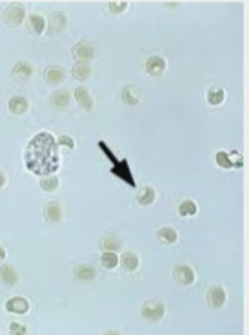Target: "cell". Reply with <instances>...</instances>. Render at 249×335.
Listing matches in <instances>:
<instances>
[{
  "mask_svg": "<svg viewBox=\"0 0 249 335\" xmlns=\"http://www.w3.org/2000/svg\"><path fill=\"white\" fill-rule=\"evenodd\" d=\"M91 76V65L87 61H78L73 68V77L78 81H84Z\"/></svg>",
  "mask_w": 249,
  "mask_h": 335,
  "instance_id": "19",
  "label": "cell"
},
{
  "mask_svg": "<svg viewBox=\"0 0 249 335\" xmlns=\"http://www.w3.org/2000/svg\"><path fill=\"white\" fill-rule=\"evenodd\" d=\"M119 261H120L121 267L124 268L125 271H128V272L136 271L140 265L139 257H137L136 255L132 252H124L123 255H121Z\"/></svg>",
  "mask_w": 249,
  "mask_h": 335,
  "instance_id": "21",
  "label": "cell"
},
{
  "mask_svg": "<svg viewBox=\"0 0 249 335\" xmlns=\"http://www.w3.org/2000/svg\"><path fill=\"white\" fill-rule=\"evenodd\" d=\"M141 316L144 320L151 322H159L165 316V305L161 301H148L141 308Z\"/></svg>",
  "mask_w": 249,
  "mask_h": 335,
  "instance_id": "3",
  "label": "cell"
},
{
  "mask_svg": "<svg viewBox=\"0 0 249 335\" xmlns=\"http://www.w3.org/2000/svg\"><path fill=\"white\" fill-rule=\"evenodd\" d=\"M74 97H76L78 105L86 111H91L94 107V99L91 97L90 91L87 90L84 86H78L74 91Z\"/></svg>",
  "mask_w": 249,
  "mask_h": 335,
  "instance_id": "11",
  "label": "cell"
},
{
  "mask_svg": "<svg viewBox=\"0 0 249 335\" xmlns=\"http://www.w3.org/2000/svg\"><path fill=\"white\" fill-rule=\"evenodd\" d=\"M73 54L78 61H88L92 60L95 57V46L90 41H82L77 42L76 45L73 46Z\"/></svg>",
  "mask_w": 249,
  "mask_h": 335,
  "instance_id": "5",
  "label": "cell"
},
{
  "mask_svg": "<svg viewBox=\"0 0 249 335\" xmlns=\"http://www.w3.org/2000/svg\"><path fill=\"white\" fill-rule=\"evenodd\" d=\"M98 147L102 149V152L106 155V157L112 162V168H111V173L113 176H116L117 178H120L121 181H124L125 184H128L131 188H136V182H135V177H133L132 170L129 168V164L127 161V158H123V160H119V158L115 156L111 148L107 145L104 141H99Z\"/></svg>",
  "mask_w": 249,
  "mask_h": 335,
  "instance_id": "2",
  "label": "cell"
},
{
  "mask_svg": "<svg viewBox=\"0 0 249 335\" xmlns=\"http://www.w3.org/2000/svg\"><path fill=\"white\" fill-rule=\"evenodd\" d=\"M4 21L11 26L20 25L25 19V9L20 3L9 4L3 13Z\"/></svg>",
  "mask_w": 249,
  "mask_h": 335,
  "instance_id": "4",
  "label": "cell"
},
{
  "mask_svg": "<svg viewBox=\"0 0 249 335\" xmlns=\"http://www.w3.org/2000/svg\"><path fill=\"white\" fill-rule=\"evenodd\" d=\"M57 145H62V147H66L69 148V149H73V148L76 147V141H74L73 137H70L69 135H62L60 136Z\"/></svg>",
  "mask_w": 249,
  "mask_h": 335,
  "instance_id": "32",
  "label": "cell"
},
{
  "mask_svg": "<svg viewBox=\"0 0 249 335\" xmlns=\"http://www.w3.org/2000/svg\"><path fill=\"white\" fill-rule=\"evenodd\" d=\"M9 334H12V335H24V334H27V329H25V326H23L21 324H17V322H12L11 326H9Z\"/></svg>",
  "mask_w": 249,
  "mask_h": 335,
  "instance_id": "33",
  "label": "cell"
},
{
  "mask_svg": "<svg viewBox=\"0 0 249 335\" xmlns=\"http://www.w3.org/2000/svg\"><path fill=\"white\" fill-rule=\"evenodd\" d=\"M173 276L181 285H191L195 281V272L189 265H177L174 268Z\"/></svg>",
  "mask_w": 249,
  "mask_h": 335,
  "instance_id": "6",
  "label": "cell"
},
{
  "mask_svg": "<svg viewBox=\"0 0 249 335\" xmlns=\"http://www.w3.org/2000/svg\"><path fill=\"white\" fill-rule=\"evenodd\" d=\"M32 74H33V68L25 61L17 62L12 69V77L17 81H27Z\"/></svg>",
  "mask_w": 249,
  "mask_h": 335,
  "instance_id": "16",
  "label": "cell"
},
{
  "mask_svg": "<svg viewBox=\"0 0 249 335\" xmlns=\"http://www.w3.org/2000/svg\"><path fill=\"white\" fill-rule=\"evenodd\" d=\"M40 186L42 190H45L48 193L56 192L58 186H60V180L56 176H49V177H42L40 180Z\"/></svg>",
  "mask_w": 249,
  "mask_h": 335,
  "instance_id": "27",
  "label": "cell"
},
{
  "mask_svg": "<svg viewBox=\"0 0 249 335\" xmlns=\"http://www.w3.org/2000/svg\"><path fill=\"white\" fill-rule=\"evenodd\" d=\"M66 77V73H65V69L58 66V65H49L46 66V69L44 70V78L48 83L50 85H57V83H61Z\"/></svg>",
  "mask_w": 249,
  "mask_h": 335,
  "instance_id": "8",
  "label": "cell"
},
{
  "mask_svg": "<svg viewBox=\"0 0 249 335\" xmlns=\"http://www.w3.org/2000/svg\"><path fill=\"white\" fill-rule=\"evenodd\" d=\"M46 28V20L41 15L32 13L28 16V29L36 34H41Z\"/></svg>",
  "mask_w": 249,
  "mask_h": 335,
  "instance_id": "18",
  "label": "cell"
},
{
  "mask_svg": "<svg viewBox=\"0 0 249 335\" xmlns=\"http://www.w3.org/2000/svg\"><path fill=\"white\" fill-rule=\"evenodd\" d=\"M7 256V252H5V248H4L3 245H0V260L5 259Z\"/></svg>",
  "mask_w": 249,
  "mask_h": 335,
  "instance_id": "34",
  "label": "cell"
},
{
  "mask_svg": "<svg viewBox=\"0 0 249 335\" xmlns=\"http://www.w3.org/2000/svg\"><path fill=\"white\" fill-rule=\"evenodd\" d=\"M25 165L28 170L38 176L53 174L60 166L58 149L49 132H40L30 140L25 149Z\"/></svg>",
  "mask_w": 249,
  "mask_h": 335,
  "instance_id": "1",
  "label": "cell"
},
{
  "mask_svg": "<svg viewBox=\"0 0 249 335\" xmlns=\"http://www.w3.org/2000/svg\"><path fill=\"white\" fill-rule=\"evenodd\" d=\"M102 265L107 269H113L119 265V256L115 252H110V251H104V253L100 257Z\"/></svg>",
  "mask_w": 249,
  "mask_h": 335,
  "instance_id": "28",
  "label": "cell"
},
{
  "mask_svg": "<svg viewBox=\"0 0 249 335\" xmlns=\"http://www.w3.org/2000/svg\"><path fill=\"white\" fill-rule=\"evenodd\" d=\"M178 211L182 217H194L198 213V206L194 201L191 200H185L179 205L178 207Z\"/></svg>",
  "mask_w": 249,
  "mask_h": 335,
  "instance_id": "26",
  "label": "cell"
},
{
  "mask_svg": "<svg viewBox=\"0 0 249 335\" xmlns=\"http://www.w3.org/2000/svg\"><path fill=\"white\" fill-rule=\"evenodd\" d=\"M4 184H5V176H4V173L0 170V188H3Z\"/></svg>",
  "mask_w": 249,
  "mask_h": 335,
  "instance_id": "35",
  "label": "cell"
},
{
  "mask_svg": "<svg viewBox=\"0 0 249 335\" xmlns=\"http://www.w3.org/2000/svg\"><path fill=\"white\" fill-rule=\"evenodd\" d=\"M28 107H29V103H28V99L25 97H21V95H15L9 99L8 102V109L12 113L15 115H21V113L27 112Z\"/></svg>",
  "mask_w": 249,
  "mask_h": 335,
  "instance_id": "15",
  "label": "cell"
},
{
  "mask_svg": "<svg viewBox=\"0 0 249 335\" xmlns=\"http://www.w3.org/2000/svg\"><path fill=\"white\" fill-rule=\"evenodd\" d=\"M76 277L80 281H92L96 277V271H95V268L92 265H87V264H82V265H78L76 268Z\"/></svg>",
  "mask_w": 249,
  "mask_h": 335,
  "instance_id": "17",
  "label": "cell"
},
{
  "mask_svg": "<svg viewBox=\"0 0 249 335\" xmlns=\"http://www.w3.org/2000/svg\"><path fill=\"white\" fill-rule=\"evenodd\" d=\"M147 72L151 74V76H161L164 72L166 70V61L165 58H163L161 56H152L149 60L147 61Z\"/></svg>",
  "mask_w": 249,
  "mask_h": 335,
  "instance_id": "12",
  "label": "cell"
},
{
  "mask_svg": "<svg viewBox=\"0 0 249 335\" xmlns=\"http://www.w3.org/2000/svg\"><path fill=\"white\" fill-rule=\"evenodd\" d=\"M226 93L223 89H211L207 94V102L211 106H219L224 102Z\"/></svg>",
  "mask_w": 249,
  "mask_h": 335,
  "instance_id": "29",
  "label": "cell"
},
{
  "mask_svg": "<svg viewBox=\"0 0 249 335\" xmlns=\"http://www.w3.org/2000/svg\"><path fill=\"white\" fill-rule=\"evenodd\" d=\"M121 99L123 102L129 106H136L140 102V91L136 87L133 86H125L121 93Z\"/></svg>",
  "mask_w": 249,
  "mask_h": 335,
  "instance_id": "22",
  "label": "cell"
},
{
  "mask_svg": "<svg viewBox=\"0 0 249 335\" xmlns=\"http://www.w3.org/2000/svg\"><path fill=\"white\" fill-rule=\"evenodd\" d=\"M156 190L152 186H145V188L140 192V194L137 196V202H139L141 206H149L155 202L156 200Z\"/></svg>",
  "mask_w": 249,
  "mask_h": 335,
  "instance_id": "23",
  "label": "cell"
},
{
  "mask_svg": "<svg viewBox=\"0 0 249 335\" xmlns=\"http://www.w3.org/2000/svg\"><path fill=\"white\" fill-rule=\"evenodd\" d=\"M0 281L7 286H13L19 283V273L9 264H4L0 267Z\"/></svg>",
  "mask_w": 249,
  "mask_h": 335,
  "instance_id": "9",
  "label": "cell"
},
{
  "mask_svg": "<svg viewBox=\"0 0 249 335\" xmlns=\"http://www.w3.org/2000/svg\"><path fill=\"white\" fill-rule=\"evenodd\" d=\"M100 248L103 251H110V252H115L121 248V241L119 240V237L113 236V235H107L100 240Z\"/></svg>",
  "mask_w": 249,
  "mask_h": 335,
  "instance_id": "24",
  "label": "cell"
},
{
  "mask_svg": "<svg viewBox=\"0 0 249 335\" xmlns=\"http://www.w3.org/2000/svg\"><path fill=\"white\" fill-rule=\"evenodd\" d=\"M66 26V16L62 12H54L48 19V32L58 33Z\"/></svg>",
  "mask_w": 249,
  "mask_h": 335,
  "instance_id": "14",
  "label": "cell"
},
{
  "mask_svg": "<svg viewBox=\"0 0 249 335\" xmlns=\"http://www.w3.org/2000/svg\"><path fill=\"white\" fill-rule=\"evenodd\" d=\"M215 161L218 164V166H220L223 169H232L234 168V162H232L231 155L224 151L216 152Z\"/></svg>",
  "mask_w": 249,
  "mask_h": 335,
  "instance_id": "30",
  "label": "cell"
},
{
  "mask_svg": "<svg viewBox=\"0 0 249 335\" xmlns=\"http://www.w3.org/2000/svg\"><path fill=\"white\" fill-rule=\"evenodd\" d=\"M127 7H128L127 1H110L108 3V9L112 13H121L127 9Z\"/></svg>",
  "mask_w": 249,
  "mask_h": 335,
  "instance_id": "31",
  "label": "cell"
},
{
  "mask_svg": "<svg viewBox=\"0 0 249 335\" xmlns=\"http://www.w3.org/2000/svg\"><path fill=\"white\" fill-rule=\"evenodd\" d=\"M70 98H72V95L68 90L60 89V90L54 91L50 97V105L56 110H65L70 105Z\"/></svg>",
  "mask_w": 249,
  "mask_h": 335,
  "instance_id": "10",
  "label": "cell"
},
{
  "mask_svg": "<svg viewBox=\"0 0 249 335\" xmlns=\"http://www.w3.org/2000/svg\"><path fill=\"white\" fill-rule=\"evenodd\" d=\"M44 213H45V218L49 222L57 223L62 219V207H61L60 204H57V202H49L45 206V211Z\"/></svg>",
  "mask_w": 249,
  "mask_h": 335,
  "instance_id": "20",
  "label": "cell"
},
{
  "mask_svg": "<svg viewBox=\"0 0 249 335\" xmlns=\"http://www.w3.org/2000/svg\"><path fill=\"white\" fill-rule=\"evenodd\" d=\"M157 236L166 244H173V243L178 240V232L174 230L173 227H163V228H160L159 232H157Z\"/></svg>",
  "mask_w": 249,
  "mask_h": 335,
  "instance_id": "25",
  "label": "cell"
},
{
  "mask_svg": "<svg viewBox=\"0 0 249 335\" xmlns=\"http://www.w3.org/2000/svg\"><path fill=\"white\" fill-rule=\"evenodd\" d=\"M208 304L214 309H218V308H222L224 304H226L227 294L226 290L220 288V286H214L208 292Z\"/></svg>",
  "mask_w": 249,
  "mask_h": 335,
  "instance_id": "13",
  "label": "cell"
},
{
  "mask_svg": "<svg viewBox=\"0 0 249 335\" xmlns=\"http://www.w3.org/2000/svg\"><path fill=\"white\" fill-rule=\"evenodd\" d=\"M30 305L27 298L24 297H12L5 302V310L13 314H25L29 310Z\"/></svg>",
  "mask_w": 249,
  "mask_h": 335,
  "instance_id": "7",
  "label": "cell"
}]
</instances>
